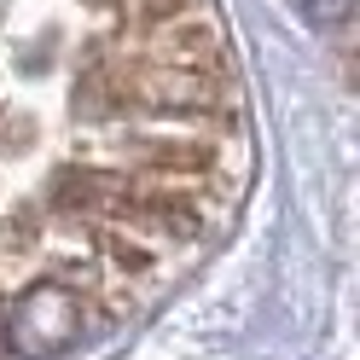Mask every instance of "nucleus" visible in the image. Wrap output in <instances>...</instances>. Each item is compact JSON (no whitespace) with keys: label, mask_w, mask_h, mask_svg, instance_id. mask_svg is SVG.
Instances as JSON below:
<instances>
[{"label":"nucleus","mask_w":360,"mask_h":360,"mask_svg":"<svg viewBox=\"0 0 360 360\" xmlns=\"http://www.w3.org/2000/svg\"><path fill=\"white\" fill-rule=\"evenodd\" d=\"M82 331V302L64 285H35L24 302L6 314V343L24 354H53Z\"/></svg>","instance_id":"nucleus-1"},{"label":"nucleus","mask_w":360,"mask_h":360,"mask_svg":"<svg viewBox=\"0 0 360 360\" xmlns=\"http://www.w3.org/2000/svg\"><path fill=\"white\" fill-rule=\"evenodd\" d=\"M140 94L157 110H210L215 94V70H180V64H151L140 76Z\"/></svg>","instance_id":"nucleus-2"},{"label":"nucleus","mask_w":360,"mask_h":360,"mask_svg":"<svg viewBox=\"0 0 360 360\" xmlns=\"http://www.w3.org/2000/svg\"><path fill=\"white\" fill-rule=\"evenodd\" d=\"M215 53H221V35L204 18H180L174 30L151 41V64H180V70H215Z\"/></svg>","instance_id":"nucleus-3"},{"label":"nucleus","mask_w":360,"mask_h":360,"mask_svg":"<svg viewBox=\"0 0 360 360\" xmlns=\"http://www.w3.org/2000/svg\"><path fill=\"white\" fill-rule=\"evenodd\" d=\"M146 163H151L157 174H204V169L215 163V157H210V151H180V146L169 151V146H157V151L146 157Z\"/></svg>","instance_id":"nucleus-4"},{"label":"nucleus","mask_w":360,"mask_h":360,"mask_svg":"<svg viewBox=\"0 0 360 360\" xmlns=\"http://www.w3.org/2000/svg\"><path fill=\"white\" fill-rule=\"evenodd\" d=\"M0 349H6V308H0Z\"/></svg>","instance_id":"nucleus-5"}]
</instances>
